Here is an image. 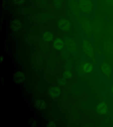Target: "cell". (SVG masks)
Here are the masks:
<instances>
[{"label": "cell", "mask_w": 113, "mask_h": 127, "mask_svg": "<svg viewBox=\"0 0 113 127\" xmlns=\"http://www.w3.org/2000/svg\"><path fill=\"white\" fill-rule=\"evenodd\" d=\"M79 5L82 12L87 13L91 11L92 8V4L90 0H79Z\"/></svg>", "instance_id": "1"}, {"label": "cell", "mask_w": 113, "mask_h": 127, "mask_svg": "<svg viewBox=\"0 0 113 127\" xmlns=\"http://www.w3.org/2000/svg\"><path fill=\"white\" fill-rule=\"evenodd\" d=\"M83 47L84 51L90 57H93V50L91 45L87 41L84 40L83 41Z\"/></svg>", "instance_id": "2"}, {"label": "cell", "mask_w": 113, "mask_h": 127, "mask_svg": "<svg viewBox=\"0 0 113 127\" xmlns=\"http://www.w3.org/2000/svg\"><path fill=\"white\" fill-rule=\"evenodd\" d=\"M70 6L71 9L74 15L75 16H77L79 15L80 13V9L79 8V4L75 2L74 0H71L70 2Z\"/></svg>", "instance_id": "3"}, {"label": "cell", "mask_w": 113, "mask_h": 127, "mask_svg": "<svg viewBox=\"0 0 113 127\" xmlns=\"http://www.w3.org/2000/svg\"><path fill=\"white\" fill-rule=\"evenodd\" d=\"M58 27L61 30L67 31L70 29V24L67 20H60L58 22Z\"/></svg>", "instance_id": "4"}, {"label": "cell", "mask_w": 113, "mask_h": 127, "mask_svg": "<svg viewBox=\"0 0 113 127\" xmlns=\"http://www.w3.org/2000/svg\"><path fill=\"white\" fill-rule=\"evenodd\" d=\"M49 93L52 97H58L61 94V90L57 87H51L49 89Z\"/></svg>", "instance_id": "5"}, {"label": "cell", "mask_w": 113, "mask_h": 127, "mask_svg": "<svg viewBox=\"0 0 113 127\" xmlns=\"http://www.w3.org/2000/svg\"><path fill=\"white\" fill-rule=\"evenodd\" d=\"M97 111L99 113L101 114H105L107 113L108 108L106 104L104 102H101L98 105Z\"/></svg>", "instance_id": "6"}, {"label": "cell", "mask_w": 113, "mask_h": 127, "mask_svg": "<svg viewBox=\"0 0 113 127\" xmlns=\"http://www.w3.org/2000/svg\"><path fill=\"white\" fill-rule=\"evenodd\" d=\"M66 46L68 50L70 51L74 52L75 51L76 49L75 43L71 39H69L66 41Z\"/></svg>", "instance_id": "7"}, {"label": "cell", "mask_w": 113, "mask_h": 127, "mask_svg": "<svg viewBox=\"0 0 113 127\" xmlns=\"http://www.w3.org/2000/svg\"><path fill=\"white\" fill-rule=\"evenodd\" d=\"M11 28L13 32L20 30L21 28V24L19 20H13L11 24Z\"/></svg>", "instance_id": "8"}, {"label": "cell", "mask_w": 113, "mask_h": 127, "mask_svg": "<svg viewBox=\"0 0 113 127\" xmlns=\"http://www.w3.org/2000/svg\"><path fill=\"white\" fill-rule=\"evenodd\" d=\"M14 79L17 83H21L24 81L25 77L24 74L21 72H17L14 75Z\"/></svg>", "instance_id": "9"}, {"label": "cell", "mask_w": 113, "mask_h": 127, "mask_svg": "<svg viewBox=\"0 0 113 127\" xmlns=\"http://www.w3.org/2000/svg\"><path fill=\"white\" fill-rule=\"evenodd\" d=\"M54 46L56 50H62L64 47L63 41L60 38L57 39L54 42Z\"/></svg>", "instance_id": "10"}, {"label": "cell", "mask_w": 113, "mask_h": 127, "mask_svg": "<svg viewBox=\"0 0 113 127\" xmlns=\"http://www.w3.org/2000/svg\"><path fill=\"white\" fill-rule=\"evenodd\" d=\"M36 105L38 109L43 110L45 109L47 107L46 102L42 99H39L36 101Z\"/></svg>", "instance_id": "11"}, {"label": "cell", "mask_w": 113, "mask_h": 127, "mask_svg": "<svg viewBox=\"0 0 113 127\" xmlns=\"http://www.w3.org/2000/svg\"><path fill=\"white\" fill-rule=\"evenodd\" d=\"M82 25L83 28L84 30L87 33H89L90 32L91 28V24H90L89 21L87 20H84L82 22Z\"/></svg>", "instance_id": "12"}, {"label": "cell", "mask_w": 113, "mask_h": 127, "mask_svg": "<svg viewBox=\"0 0 113 127\" xmlns=\"http://www.w3.org/2000/svg\"><path fill=\"white\" fill-rule=\"evenodd\" d=\"M44 40L47 42H50L54 38V35L51 32H47L44 33L43 36Z\"/></svg>", "instance_id": "13"}, {"label": "cell", "mask_w": 113, "mask_h": 127, "mask_svg": "<svg viewBox=\"0 0 113 127\" xmlns=\"http://www.w3.org/2000/svg\"><path fill=\"white\" fill-rule=\"evenodd\" d=\"M93 69V66L90 63L84 64L83 66V70L86 72H90Z\"/></svg>", "instance_id": "14"}, {"label": "cell", "mask_w": 113, "mask_h": 127, "mask_svg": "<svg viewBox=\"0 0 113 127\" xmlns=\"http://www.w3.org/2000/svg\"><path fill=\"white\" fill-rule=\"evenodd\" d=\"M102 69L103 71V72L107 75H109L111 73V70L109 66L107 64H104L102 66Z\"/></svg>", "instance_id": "15"}, {"label": "cell", "mask_w": 113, "mask_h": 127, "mask_svg": "<svg viewBox=\"0 0 113 127\" xmlns=\"http://www.w3.org/2000/svg\"><path fill=\"white\" fill-rule=\"evenodd\" d=\"M54 5L56 9L61 8L62 4V0H54Z\"/></svg>", "instance_id": "16"}, {"label": "cell", "mask_w": 113, "mask_h": 127, "mask_svg": "<svg viewBox=\"0 0 113 127\" xmlns=\"http://www.w3.org/2000/svg\"><path fill=\"white\" fill-rule=\"evenodd\" d=\"M72 76V73L70 71H66L64 73V76L66 78H70Z\"/></svg>", "instance_id": "17"}, {"label": "cell", "mask_w": 113, "mask_h": 127, "mask_svg": "<svg viewBox=\"0 0 113 127\" xmlns=\"http://www.w3.org/2000/svg\"><path fill=\"white\" fill-rule=\"evenodd\" d=\"M25 0H15V1L16 4H23Z\"/></svg>", "instance_id": "18"}, {"label": "cell", "mask_w": 113, "mask_h": 127, "mask_svg": "<svg viewBox=\"0 0 113 127\" xmlns=\"http://www.w3.org/2000/svg\"><path fill=\"white\" fill-rule=\"evenodd\" d=\"M48 126H50V127H55L56 125L54 124L53 122H50V123L48 124Z\"/></svg>", "instance_id": "19"}, {"label": "cell", "mask_w": 113, "mask_h": 127, "mask_svg": "<svg viewBox=\"0 0 113 127\" xmlns=\"http://www.w3.org/2000/svg\"><path fill=\"white\" fill-rule=\"evenodd\" d=\"M3 57H1V58H0V62H2V61H3Z\"/></svg>", "instance_id": "20"}, {"label": "cell", "mask_w": 113, "mask_h": 127, "mask_svg": "<svg viewBox=\"0 0 113 127\" xmlns=\"http://www.w3.org/2000/svg\"></svg>", "instance_id": "21"}]
</instances>
